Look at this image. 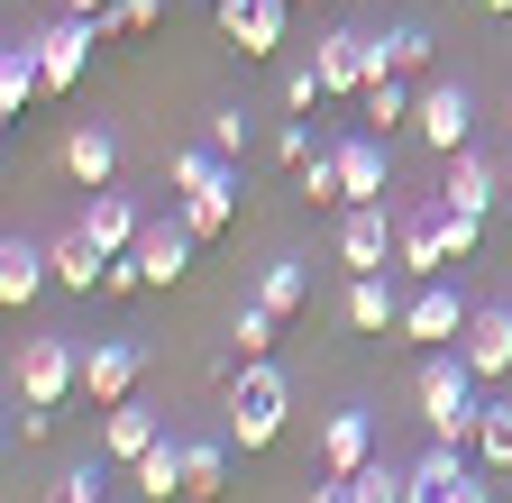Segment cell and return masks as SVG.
<instances>
[{
	"label": "cell",
	"instance_id": "obj_1",
	"mask_svg": "<svg viewBox=\"0 0 512 503\" xmlns=\"http://www.w3.org/2000/svg\"><path fill=\"white\" fill-rule=\"evenodd\" d=\"M412 403H421V430H430V439H458V449H476V421H485V375H476L458 348H430V357H421Z\"/></svg>",
	"mask_w": 512,
	"mask_h": 503
},
{
	"label": "cell",
	"instance_id": "obj_2",
	"mask_svg": "<svg viewBox=\"0 0 512 503\" xmlns=\"http://www.w3.org/2000/svg\"><path fill=\"white\" fill-rule=\"evenodd\" d=\"M220 412H229V449H247V458H256V449H275V439H284V412H293V385H284V375H275L266 357H247Z\"/></svg>",
	"mask_w": 512,
	"mask_h": 503
},
{
	"label": "cell",
	"instance_id": "obj_3",
	"mask_svg": "<svg viewBox=\"0 0 512 503\" xmlns=\"http://www.w3.org/2000/svg\"><path fill=\"white\" fill-rule=\"evenodd\" d=\"M74 385H83V348H74V330H37V339H19L10 394H28V403H64Z\"/></svg>",
	"mask_w": 512,
	"mask_h": 503
},
{
	"label": "cell",
	"instance_id": "obj_4",
	"mask_svg": "<svg viewBox=\"0 0 512 503\" xmlns=\"http://www.w3.org/2000/svg\"><path fill=\"white\" fill-rule=\"evenodd\" d=\"M28 46H37V83H46V92H74V83H83V65H92V46H101V19L55 10Z\"/></svg>",
	"mask_w": 512,
	"mask_h": 503
},
{
	"label": "cell",
	"instance_id": "obj_5",
	"mask_svg": "<svg viewBox=\"0 0 512 503\" xmlns=\"http://www.w3.org/2000/svg\"><path fill=\"white\" fill-rule=\"evenodd\" d=\"M467 293L448 284V275H430V284H412V302H403V339L412 348H458V330H467Z\"/></svg>",
	"mask_w": 512,
	"mask_h": 503
},
{
	"label": "cell",
	"instance_id": "obj_6",
	"mask_svg": "<svg viewBox=\"0 0 512 503\" xmlns=\"http://www.w3.org/2000/svg\"><path fill=\"white\" fill-rule=\"evenodd\" d=\"M403 247V211H384V202H348L339 220V266L348 275H384V257Z\"/></svg>",
	"mask_w": 512,
	"mask_h": 503
},
{
	"label": "cell",
	"instance_id": "obj_7",
	"mask_svg": "<svg viewBox=\"0 0 512 503\" xmlns=\"http://www.w3.org/2000/svg\"><path fill=\"white\" fill-rule=\"evenodd\" d=\"M412 138H421L430 156H458V147L476 138V92H467V83H430L421 110H412Z\"/></svg>",
	"mask_w": 512,
	"mask_h": 503
},
{
	"label": "cell",
	"instance_id": "obj_8",
	"mask_svg": "<svg viewBox=\"0 0 512 503\" xmlns=\"http://www.w3.org/2000/svg\"><path fill=\"white\" fill-rule=\"evenodd\" d=\"M311 65H320V83H330V101H357L366 83H375V37H357V28H330L311 46Z\"/></svg>",
	"mask_w": 512,
	"mask_h": 503
},
{
	"label": "cell",
	"instance_id": "obj_9",
	"mask_svg": "<svg viewBox=\"0 0 512 503\" xmlns=\"http://www.w3.org/2000/svg\"><path fill=\"white\" fill-rule=\"evenodd\" d=\"M138 366H147L138 339H92V348H83V394H92L101 412L128 403V394H138Z\"/></svg>",
	"mask_w": 512,
	"mask_h": 503
},
{
	"label": "cell",
	"instance_id": "obj_10",
	"mask_svg": "<svg viewBox=\"0 0 512 503\" xmlns=\"http://www.w3.org/2000/svg\"><path fill=\"white\" fill-rule=\"evenodd\" d=\"M458 357L485 375V385H494V375H512V302H476V311H467Z\"/></svg>",
	"mask_w": 512,
	"mask_h": 503
},
{
	"label": "cell",
	"instance_id": "obj_11",
	"mask_svg": "<svg viewBox=\"0 0 512 503\" xmlns=\"http://www.w3.org/2000/svg\"><path fill=\"white\" fill-rule=\"evenodd\" d=\"M46 257H55V284H64V293H101V275H110V247H101L83 220H74V229H55V238H46Z\"/></svg>",
	"mask_w": 512,
	"mask_h": 503
},
{
	"label": "cell",
	"instance_id": "obj_12",
	"mask_svg": "<svg viewBox=\"0 0 512 503\" xmlns=\"http://www.w3.org/2000/svg\"><path fill=\"white\" fill-rule=\"evenodd\" d=\"M284 10H293V0H220V37L238 55H275L284 46Z\"/></svg>",
	"mask_w": 512,
	"mask_h": 503
},
{
	"label": "cell",
	"instance_id": "obj_13",
	"mask_svg": "<svg viewBox=\"0 0 512 503\" xmlns=\"http://www.w3.org/2000/svg\"><path fill=\"white\" fill-rule=\"evenodd\" d=\"M439 202H448V211H494V202H503V165L476 156V147H458V156H448V174H439Z\"/></svg>",
	"mask_w": 512,
	"mask_h": 503
},
{
	"label": "cell",
	"instance_id": "obj_14",
	"mask_svg": "<svg viewBox=\"0 0 512 503\" xmlns=\"http://www.w3.org/2000/svg\"><path fill=\"white\" fill-rule=\"evenodd\" d=\"M46 284H55V257H46V247H37V238H0V302L28 311Z\"/></svg>",
	"mask_w": 512,
	"mask_h": 503
},
{
	"label": "cell",
	"instance_id": "obj_15",
	"mask_svg": "<svg viewBox=\"0 0 512 503\" xmlns=\"http://www.w3.org/2000/svg\"><path fill=\"white\" fill-rule=\"evenodd\" d=\"M192 247H202V238H192L183 220H147V229H138V266H147V284H183V275H192Z\"/></svg>",
	"mask_w": 512,
	"mask_h": 503
},
{
	"label": "cell",
	"instance_id": "obj_16",
	"mask_svg": "<svg viewBox=\"0 0 512 503\" xmlns=\"http://www.w3.org/2000/svg\"><path fill=\"white\" fill-rule=\"evenodd\" d=\"M394 266H403L412 284L448 275V229H439V202H430V211H403V247H394Z\"/></svg>",
	"mask_w": 512,
	"mask_h": 503
},
{
	"label": "cell",
	"instance_id": "obj_17",
	"mask_svg": "<svg viewBox=\"0 0 512 503\" xmlns=\"http://www.w3.org/2000/svg\"><path fill=\"white\" fill-rule=\"evenodd\" d=\"M339 321H348V330H366V339H375V330H403V293L384 284V275H348Z\"/></svg>",
	"mask_w": 512,
	"mask_h": 503
},
{
	"label": "cell",
	"instance_id": "obj_18",
	"mask_svg": "<svg viewBox=\"0 0 512 503\" xmlns=\"http://www.w3.org/2000/svg\"><path fill=\"white\" fill-rule=\"evenodd\" d=\"M375 458V412H330L320 421V467L330 476H357Z\"/></svg>",
	"mask_w": 512,
	"mask_h": 503
},
{
	"label": "cell",
	"instance_id": "obj_19",
	"mask_svg": "<svg viewBox=\"0 0 512 503\" xmlns=\"http://www.w3.org/2000/svg\"><path fill=\"white\" fill-rule=\"evenodd\" d=\"M64 174H74L83 193H101V183H119V138L101 129V119H83V129L64 138Z\"/></svg>",
	"mask_w": 512,
	"mask_h": 503
},
{
	"label": "cell",
	"instance_id": "obj_20",
	"mask_svg": "<svg viewBox=\"0 0 512 503\" xmlns=\"http://www.w3.org/2000/svg\"><path fill=\"white\" fill-rule=\"evenodd\" d=\"M156 439H165V430H156V412H147L138 394H128V403H110V421H101V449H110V467H138V458L156 449Z\"/></svg>",
	"mask_w": 512,
	"mask_h": 503
},
{
	"label": "cell",
	"instance_id": "obj_21",
	"mask_svg": "<svg viewBox=\"0 0 512 503\" xmlns=\"http://www.w3.org/2000/svg\"><path fill=\"white\" fill-rule=\"evenodd\" d=\"M339 174H348V202H384V129H357V138H339Z\"/></svg>",
	"mask_w": 512,
	"mask_h": 503
},
{
	"label": "cell",
	"instance_id": "obj_22",
	"mask_svg": "<svg viewBox=\"0 0 512 503\" xmlns=\"http://www.w3.org/2000/svg\"><path fill=\"white\" fill-rule=\"evenodd\" d=\"M174 220H183L192 238H220V229L238 220V165L211 183V193H174Z\"/></svg>",
	"mask_w": 512,
	"mask_h": 503
},
{
	"label": "cell",
	"instance_id": "obj_23",
	"mask_svg": "<svg viewBox=\"0 0 512 503\" xmlns=\"http://www.w3.org/2000/svg\"><path fill=\"white\" fill-rule=\"evenodd\" d=\"M229 494V439H183V503Z\"/></svg>",
	"mask_w": 512,
	"mask_h": 503
},
{
	"label": "cell",
	"instance_id": "obj_24",
	"mask_svg": "<svg viewBox=\"0 0 512 503\" xmlns=\"http://www.w3.org/2000/svg\"><path fill=\"white\" fill-rule=\"evenodd\" d=\"M83 229H92V238L110 247V257H128L147 220H138V202H128V193H110V183H101V193H92V211H83Z\"/></svg>",
	"mask_w": 512,
	"mask_h": 503
},
{
	"label": "cell",
	"instance_id": "obj_25",
	"mask_svg": "<svg viewBox=\"0 0 512 503\" xmlns=\"http://www.w3.org/2000/svg\"><path fill=\"white\" fill-rule=\"evenodd\" d=\"M421 110V92H412V74H375L366 92H357V119L366 129H403V119Z\"/></svg>",
	"mask_w": 512,
	"mask_h": 503
},
{
	"label": "cell",
	"instance_id": "obj_26",
	"mask_svg": "<svg viewBox=\"0 0 512 503\" xmlns=\"http://www.w3.org/2000/svg\"><path fill=\"white\" fill-rule=\"evenodd\" d=\"M256 302H266L275 321H293V311H311V266H302V257H275L266 275H256Z\"/></svg>",
	"mask_w": 512,
	"mask_h": 503
},
{
	"label": "cell",
	"instance_id": "obj_27",
	"mask_svg": "<svg viewBox=\"0 0 512 503\" xmlns=\"http://www.w3.org/2000/svg\"><path fill=\"white\" fill-rule=\"evenodd\" d=\"M37 92H46V83H37V46H28V37H19V46H0V119H19Z\"/></svg>",
	"mask_w": 512,
	"mask_h": 503
},
{
	"label": "cell",
	"instance_id": "obj_28",
	"mask_svg": "<svg viewBox=\"0 0 512 503\" xmlns=\"http://www.w3.org/2000/svg\"><path fill=\"white\" fill-rule=\"evenodd\" d=\"M421 65H430V28L421 19H394L375 37V74H421Z\"/></svg>",
	"mask_w": 512,
	"mask_h": 503
},
{
	"label": "cell",
	"instance_id": "obj_29",
	"mask_svg": "<svg viewBox=\"0 0 512 503\" xmlns=\"http://www.w3.org/2000/svg\"><path fill=\"white\" fill-rule=\"evenodd\" d=\"M128 485H138L147 503H165V494H183V439H156V449L128 467Z\"/></svg>",
	"mask_w": 512,
	"mask_h": 503
},
{
	"label": "cell",
	"instance_id": "obj_30",
	"mask_svg": "<svg viewBox=\"0 0 512 503\" xmlns=\"http://www.w3.org/2000/svg\"><path fill=\"white\" fill-rule=\"evenodd\" d=\"M293 183H302V202H348V174H339V147H311V156L293 165Z\"/></svg>",
	"mask_w": 512,
	"mask_h": 503
},
{
	"label": "cell",
	"instance_id": "obj_31",
	"mask_svg": "<svg viewBox=\"0 0 512 503\" xmlns=\"http://www.w3.org/2000/svg\"><path fill=\"white\" fill-rule=\"evenodd\" d=\"M220 174H229L220 147H183V156H165V183H174V193H211Z\"/></svg>",
	"mask_w": 512,
	"mask_h": 503
},
{
	"label": "cell",
	"instance_id": "obj_32",
	"mask_svg": "<svg viewBox=\"0 0 512 503\" xmlns=\"http://www.w3.org/2000/svg\"><path fill=\"white\" fill-rule=\"evenodd\" d=\"M476 467L512 476V403H485V421H476Z\"/></svg>",
	"mask_w": 512,
	"mask_h": 503
},
{
	"label": "cell",
	"instance_id": "obj_33",
	"mask_svg": "<svg viewBox=\"0 0 512 503\" xmlns=\"http://www.w3.org/2000/svg\"><path fill=\"white\" fill-rule=\"evenodd\" d=\"M403 476H412V467H394V458H366V467L348 476V494H357V503H403Z\"/></svg>",
	"mask_w": 512,
	"mask_h": 503
},
{
	"label": "cell",
	"instance_id": "obj_34",
	"mask_svg": "<svg viewBox=\"0 0 512 503\" xmlns=\"http://www.w3.org/2000/svg\"><path fill=\"white\" fill-rule=\"evenodd\" d=\"M165 19V0H110V10H101V37H147Z\"/></svg>",
	"mask_w": 512,
	"mask_h": 503
},
{
	"label": "cell",
	"instance_id": "obj_35",
	"mask_svg": "<svg viewBox=\"0 0 512 503\" xmlns=\"http://www.w3.org/2000/svg\"><path fill=\"white\" fill-rule=\"evenodd\" d=\"M439 229H448V266H467L476 247H485V211H448L439 202Z\"/></svg>",
	"mask_w": 512,
	"mask_h": 503
},
{
	"label": "cell",
	"instance_id": "obj_36",
	"mask_svg": "<svg viewBox=\"0 0 512 503\" xmlns=\"http://www.w3.org/2000/svg\"><path fill=\"white\" fill-rule=\"evenodd\" d=\"M247 138H256V110H238V101L211 110V147H220V156H247Z\"/></svg>",
	"mask_w": 512,
	"mask_h": 503
},
{
	"label": "cell",
	"instance_id": "obj_37",
	"mask_svg": "<svg viewBox=\"0 0 512 503\" xmlns=\"http://www.w3.org/2000/svg\"><path fill=\"white\" fill-rule=\"evenodd\" d=\"M275 330H284L275 311H266V302H247V311H238V357H266V348H275Z\"/></svg>",
	"mask_w": 512,
	"mask_h": 503
},
{
	"label": "cell",
	"instance_id": "obj_38",
	"mask_svg": "<svg viewBox=\"0 0 512 503\" xmlns=\"http://www.w3.org/2000/svg\"><path fill=\"white\" fill-rule=\"evenodd\" d=\"M266 156H275V165L293 174V165L311 156V129H302V119H275V129H266Z\"/></svg>",
	"mask_w": 512,
	"mask_h": 503
},
{
	"label": "cell",
	"instance_id": "obj_39",
	"mask_svg": "<svg viewBox=\"0 0 512 503\" xmlns=\"http://www.w3.org/2000/svg\"><path fill=\"white\" fill-rule=\"evenodd\" d=\"M101 485H110V476L83 458V467H64V476H55V503H101Z\"/></svg>",
	"mask_w": 512,
	"mask_h": 503
},
{
	"label": "cell",
	"instance_id": "obj_40",
	"mask_svg": "<svg viewBox=\"0 0 512 503\" xmlns=\"http://www.w3.org/2000/svg\"><path fill=\"white\" fill-rule=\"evenodd\" d=\"M330 101V83H320V65H293L284 74V110H320Z\"/></svg>",
	"mask_w": 512,
	"mask_h": 503
},
{
	"label": "cell",
	"instance_id": "obj_41",
	"mask_svg": "<svg viewBox=\"0 0 512 503\" xmlns=\"http://www.w3.org/2000/svg\"><path fill=\"white\" fill-rule=\"evenodd\" d=\"M46 430H55V403H28V394H19V412H10V439H19V449H37Z\"/></svg>",
	"mask_w": 512,
	"mask_h": 503
},
{
	"label": "cell",
	"instance_id": "obj_42",
	"mask_svg": "<svg viewBox=\"0 0 512 503\" xmlns=\"http://www.w3.org/2000/svg\"><path fill=\"white\" fill-rule=\"evenodd\" d=\"M138 284H147V266H138V247H128V257H110V275H101V293H110V302H128Z\"/></svg>",
	"mask_w": 512,
	"mask_h": 503
},
{
	"label": "cell",
	"instance_id": "obj_43",
	"mask_svg": "<svg viewBox=\"0 0 512 503\" xmlns=\"http://www.w3.org/2000/svg\"><path fill=\"white\" fill-rule=\"evenodd\" d=\"M448 503H494V485H485V476H476V467H467V476H458V485H448Z\"/></svg>",
	"mask_w": 512,
	"mask_h": 503
},
{
	"label": "cell",
	"instance_id": "obj_44",
	"mask_svg": "<svg viewBox=\"0 0 512 503\" xmlns=\"http://www.w3.org/2000/svg\"><path fill=\"white\" fill-rule=\"evenodd\" d=\"M55 10H74V19H101V10H110V0H55Z\"/></svg>",
	"mask_w": 512,
	"mask_h": 503
},
{
	"label": "cell",
	"instance_id": "obj_45",
	"mask_svg": "<svg viewBox=\"0 0 512 503\" xmlns=\"http://www.w3.org/2000/svg\"><path fill=\"white\" fill-rule=\"evenodd\" d=\"M485 10H512V0H485Z\"/></svg>",
	"mask_w": 512,
	"mask_h": 503
},
{
	"label": "cell",
	"instance_id": "obj_46",
	"mask_svg": "<svg viewBox=\"0 0 512 503\" xmlns=\"http://www.w3.org/2000/svg\"><path fill=\"white\" fill-rule=\"evenodd\" d=\"M503 202H512V174H503Z\"/></svg>",
	"mask_w": 512,
	"mask_h": 503
}]
</instances>
